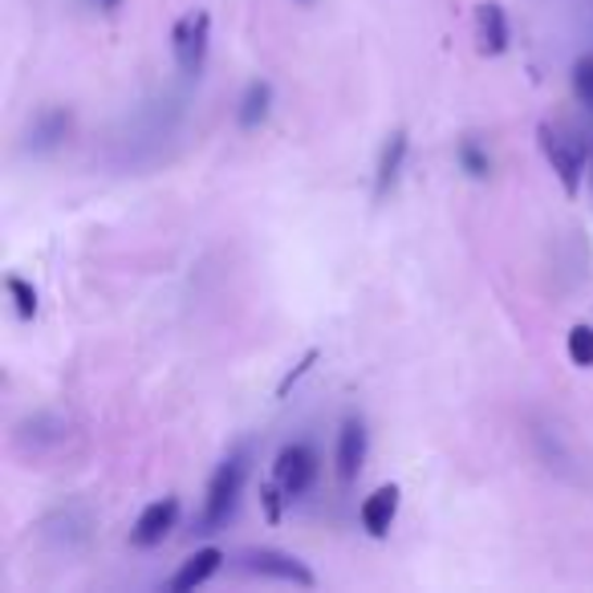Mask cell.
Returning <instances> with one entry per match:
<instances>
[{
  "instance_id": "obj_1",
  "label": "cell",
  "mask_w": 593,
  "mask_h": 593,
  "mask_svg": "<svg viewBox=\"0 0 593 593\" xmlns=\"http://www.w3.org/2000/svg\"><path fill=\"white\" fill-rule=\"evenodd\" d=\"M252 471V447L240 443L236 452H228L219 459V468L212 471L207 480V492H203L200 516H195V532L200 537H212V532L228 529V520L240 508V496H244V484H249Z\"/></svg>"
},
{
  "instance_id": "obj_2",
  "label": "cell",
  "mask_w": 593,
  "mask_h": 593,
  "mask_svg": "<svg viewBox=\"0 0 593 593\" xmlns=\"http://www.w3.org/2000/svg\"><path fill=\"white\" fill-rule=\"evenodd\" d=\"M537 139H541V151H545L553 175L562 179L565 195H578L581 179H585V163H590V139L585 142L569 139L565 130H557V126L548 123L537 126Z\"/></svg>"
},
{
  "instance_id": "obj_3",
  "label": "cell",
  "mask_w": 593,
  "mask_h": 593,
  "mask_svg": "<svg viewBox=\"0 0 593 593\" xmlns=\"http://www.w3.org/2000/svg\"><path fill=\"white\" fill-rule=\"evenodd\" d=\"M207 49H212V16L203 9H191L175 21L172 29V58L175 70L184 78H200L203 65H207Z\"/></svg>"
},
{
  "instance_id": "obj_4",
  "label": "cell",
  "mask_w": 593,
  "mask_h": 593,
  "mask_svg": "<svg viewBox=\"0 0 593 593\" xmlns=\"http://www.w3.org/2000/svg\"><path fill=\"white\" fill-rule=\"evenodd\" d=\"M236 562H240V569L252 573V578L285 581V585H301V590H313V585H317L310 565L296 562L293 553H281V548H244Z\"/></svg>"
},
{
  "instance_id": "obj_5",
  "label": "cell",
  "mask_w": 593,
  "mask_h": 593,
  "mask_svg": "<svg viewBox=\"0 0 593 593\" xmlns=\"http://www.w3.org/2000/svg\"><path fill=\"white\" fill-rule=\"evenodd\" d=\"M317 452H313L310 443H285L277 459H273V480L285 488V496L289 500H301L317 484Z\"/></svg>"
},
{
  "instance_id": "obj_6",
  "label": "cell",
  "mask_w": 593,
  "mask_h": 593,
  "mask_svg": "<svg viewBox=\"0 0 593 593\" xmlns=\"http://www.w3.org/2000/svg\"><path fill=\"white\" fill-rule=\"evenodd\" d=\"M74 130V114L65 106H46L33 114V123L25 126V139H21V151L33 159H46L53 155Z\"/></svg>"
},
{
  "instance_id": "obj_7",
  "label": "cell",
  "mask_w": 593,
  "mask_h": 593,
  "mask_svg": "<svg viewBox=\"0 0 593 593\" xmlns=\"http://www.w3.org/2000/svg\"><path fill=\"white\" fill-rule=\"evenodd\" d=\"M90 525H94V516L86 513L81 504H65V508H58V513H49L41 520V537L58 553H78L90 541Z\"/></svg>"
},
{
  "instance_id": "obj_8",
  "label": "cell",
  "mask_w": 593,
  "mask_h": 593,
  "mask_svg": "<svg viewBox=\"0 0 593 593\" xmlns=\"http://www.w3.org/2000/svg\"><path fill=\"white\" fill-rule=\"evenodd\" d=\"M366 455H370V431H366V422L358 415H350V419L338 427V452H333V464H338V480L342 484H354L366 468Z\"/></svg>"
},
{
  "instance_id": "obj_9",
  "label": "cell",
  "mask_w": 593,
  "mask_h": 593,
  "mask_svg": "<svg viewBox=\"0 0 593 593\" xmlns=\"http://www.w3.org/2000/svg\"><path fill=\"white\" fill-rule=\"evenodd\" d=\"M175 520H179V500L175 496H163L155 504H147L135 520V529H130V545L135 548H155L163 545L167 537H172Z\"/></svg>"
},
{
  "instance_id": "obj_10",
  "label": "cell",
  "mask_w": 593,
  "mask_h": 593,
  "mask_svg": "<svg viewBox=\"0 0 593 593\" xmlns=\"http://www.w3.org/2000/svg\"><path fill=\"white\" fill-rule=\"evenodd\" d=\"M406 151H411V139L406 130H391L382 151H378V163H375V200H387L399 179H403V163H406Z\"/></svg>"
},
{
  "instance_id": "obj_11",
  "label": "cell",
  "mask_w": 593,
  "mask_h": 593,
  "mask_svg": "<svg viewBox=\"0 0 593 593\" xmlns=\"http://www.w3.org/2000/svg\"><path fill=\"white\" fill-rule=\"evenodd\" d=\"M476 41H480V53H484V58H500V53L508 49V41H513L508 13L500 9L496 0L476 4Z\"/></svg>"
},
{
  "instance_id": "obj_12",
  "label": "cell",
  "mask_w": 593,
  "mask_h": 593,
  "mask_svg": "<svg viewBox=\"0 0 593 593\" xmlns=\"http://www.w3.org/2000/svg\"><path fill=\"white\" fill-rule=\"evenodd\" d=\"M399 500H403L399 484H382V488H375L370 496L362 500V508H358L362 529L370 532V537H378V541H382V537L391 532L394 516H399Z\"/></svg>"
},
{
  "instance_id": "obj_13",
  "label": "cell",
  "mask_w": 593,
  "mask_h": 593,
  "mask_svg": "<svg viewBox=\"0 0 593 593\" xmlns=\"http://www.w3.org/2000/svg\"><path fill=\"white\" fill-rule=\"evenodd\" d=\"M219 565H224V548L216 545H207L200 548V553H191L188 562L175 569V578L167 581V590L172 593H191V590H200V585H207V581L219 573Z\"/></svg>"
},
{
  "instance_id": "obj_14",
  "label": "cell",
  "mask_w": 593,
  "mask_h": 593,
  "mask_svg": "<svg viewBox=\"0 0 593 593\" xmlns=\"http://www.w3.org/2000/svg\"><path fill=\"white\" fill-rule=\"evenodd\" d=\"M273 114V86L268 81H249V90L240 94V106H236V123L240 130H256Z\"/></svg>"
},
{
  "instance_id": "obj_15",
  "label": "cell",
  "mask_w": 593,
  "mask_h": 593,
  "mask_svg": "<svg viewBox=\"0 0 593 593\" xmlns=\"http://www.w3.org/2000/svg\"><path fill=\"white\" fill-rule=\"evenodd\" d=\"M16 439H21V443H33V452H46V447H53V443L65 439V422L58 419V415H37V419L21 422Z\"/></svg>"
},
{
  "instance_id": "obj_16",
  "label": "cell",
  "mask_w": 593,
  "mask_h": 593,
  "mask_svg": "<svg viewBox=\"0 0 593 593\" xmlns=\"http://www.w3.org/2000/svg\"><path fill=\"white\" fill-rule=\"evenodd\" d=\"M455 159H459V167H464L471 179H488V175H492V159H488V151L476 139H459Z\"/></svg>"
},
{
  "instance_id": "obj_17",
  "label": "cell",
  "mask_w": 593,
  "mask_h": 593,
  "mask_svg": "<svg viewBox=\"0 0 593 593\" xmlns=\"http://www.w3.org/2000/svg\"><path fill=\"white\" fill-rule=\"evenodd\" d=\"M9 296H13V305H16V317H21V321H33V317H37V289H33L29 281H25V277H9Z\"/></svg>"
},
{
  "instance_id": "obj_18",
  "label": "cell",
  "mask_w": 593,
  "mask_h": 593,
  "mask_svg": "<svg viewBox=\"0 0 593 593\" xmlns=\"http://www.w3.org/2000/svg\"><path fill=\"white\" fill-rule=\"evenodd\" d=\"M573 94L585 110H593V53L573 62Z\"/></svg>"
},
{
  "instance_id": "obj_19",
  "label": "cell",
  "mask_w": 593,
  "mask_h": 593,
  "mask_svg": "<svg viewBox=\"0 0 593 593\" xmlns=\"http://www.w3.org/2000/svg\"><path fill=\"white\" fill-rule=\"evenodd\" d=\"M569 362H573V366H593V329L590 326L569 329Z\"/></svg>"
},
{
  "instance_id": "obj_20",
  "label": "cell",
  "mask_w": 593,
  "mask_h": 593,
  "mask_svg": "<svg viewBox=\"0 0 593 593\" xmlns=\"http://www.w3.org/2000/svg\"><path fill=\"white\" fill-rule=\"evenodd\" d=\"M317 358H321V354H317V350H310V354H305V358L296 362L293 370H289V375L281 378V387H277V399H285V394L293 391L296 382H301V378H305V375H310V370H313V362H317Z\"/></svg>"
},
{
  "instance_id": "obj_21",
  "label": "cell",
  "mask_w": 593,
  "mask_h": 593,
  "mask_svg": "<svg viewBox=\"0 0 593 593\" xmlns=\"http://www.w3.org/2000/svg\"><path fill=\"white\" fill-rule=\"evenodd\" d=\"M281 500H289V496H285V488L277 484V480H268V484L261 488V504H265V516L273 525L281 520Z\"/></svg>"
},
{
  "instance_id": "obj_22",
  "label": "cell",
  "mask_w": 593,
  "mask_h": 593,
  "mask_svg": "<svg viewBox=\"0 0 593 593\" xmlns=\"http://www.w3.org/2000/svg\"><path fill=\"white\" fill-rule=\"evenodd\" d=\"M90 9H98V13H118L123 9V0H86Z\"/></svg>"
},
{
  "instance_id": "obj_23",
  "label": "cell",
  "mask_w": 593,
  "mask_h": 593,
  "mask_svg": "<svg viewBox=\"0 0 593 593\" xmlns=\"http://www.w3.org/2000/svg\"><path fill=\"white\" fill-rule=\"evenodd\" d=\"M590 184H593V139H590Z\"/></svg>"
},
{
  "instance_id": "obj_24",
  "label": "cell",
  "mask_w": 593,
  "mask_h": 593,
  "mask_svg": "<svg viewBox=\"0 0 593 593\" xmlns=\"http://www.w3.org/2000/svg\"><path fill=\"white\" fill-rule=\"evenodd\" d=\"M301 4H310V0H301Z\"/></svg>"
}]
</instances>
